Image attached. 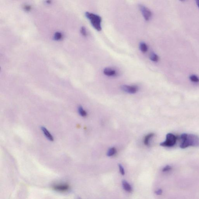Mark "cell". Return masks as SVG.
<instances>
[{
	"label": "cell",
	"instance_id": "obj_1",
	"mask_svg": "<svg viewBox=\"0 0 199 199\" xmlns=\"http://www.w3.org/2000/svg\"><path fill=\"white\" fill-rule=\"evenodd\" d=\"M181 144L180 147L185 149L189 146H199V138L194 134L183 133L181 135Z\"/></svg>",
	"mask_w": 199,
	"mask_h": 199
},
{
	"label": "cell",
	"instance_id": "obj_2",
	"mask_svg": "<svg viewBox=\"0 0 199 199\" xmlns=\"http://www.w3.org/2000/svg\"><path fill=\"white\" fill-rule=\"evenodd\" d=\"M85 16L90 22L91 25L97 31H101L102 30L101 17L97 14L87 12L85 13Z\"/></svg>",
	"mask_w": 199,
	"mask_h": 199
},
{
	"label": "cell",
	"instance_id": "obj_3",
	"mask_svg": "<svg viewBox=\"0 0 199 199\" xmlns=\"http://www.w3.org/2000/svg\"><path fill=\"white\" fill-rule=\"evenodd\" d=\"M177 137L172 133H169L166 136V140L160 144V146L165 147H171L175 144Z\"/></svg>",
	"mask_w": 199,
	"mask_h": 199
},
{
	"label": "cell",
	"instance_id": "obj_4",
	"mask_svg": "<svg viewBox=\"0 0 199 199\" xmlns=\"http://www.w3.org/2000/svg\"><path fill=\"white\" fill-rule=\"evenodd\" d=\"M139 8L144 19L149 21L151 18L152 13L150 9L142 4L139 5Z\"/></svg>",
	"mask_w": 199,
	"mask_h": 199
},
{
	"label": "cell",
	"instance_id": "obj_5",
	"mask_svg": "<svg viewBox=\"0 0 199 199\" xmlns=\"http://www.w3.org/2000/svg\"><path fill=\"white\" fill-rule=\"evenodd\" d=\"M121 88L123 91L130 94L136 93L138 90V86L135 85H123L121 86Z\"/></svg>",
	"mask_w": 199,
	"mask_h": 199
},
{
	"label": "cell",
	"instance_id": "obj_6",
	"mask_svg": "<svg viewBox=\"0 0 199 199\" xmlns=\"http://www.w3.org/2000/svg\"><path fill=\"white\" fill-rule=\"evenodd\" d=\"M70 187L67 184H56L53 186V189L54 191L59 192H66L69 189Z\"/></svg>",
	"mask_w": 199,
	"mask_h": 199
},
{
	"label": "cell",
	"instance_id": "obj_7",
	"mask_svg": "<svg viewBox=\"0 0 199 199\" xmlns=\"http://www.w3.org/2000/svg\"><path fill=\"white\" fill-rule=\"evenodd\" d=\"M104 73L105 75L109 77H114L116 75V71L111 68H106L104 70Z\"/></svg>",
	"mask_w": 199,
	"mask_h": 199
},
{
	"label": "cell",
	"instance_id": "obj_8",
	"mask_svg": "<svg viewBox=\"0 0 199 199\" xmlns=\"http://www.w3.org/2000/svg\"><path fill=\"white\" fill-rule=\"evenodd\" d=\"M41 130H42V131L43 133L44 134L45 136L48 139L49 141H54L53 136L50 133H49V131H48V130L45 127H44V126H42L41 128Z\"/></svg>",
	"mask_w": 199,
	"mask_h": 199
},
{
	"label": "cell",
	"instance_id": "obj_9",
	"mask_svg": "<svg viewBox=\"0 0 199 199\" xmlns=\"http://www.w3.org/2000/svg\"><path fill=\"white\" fill-rule=\"evenodd\" d=\"M122 184L123 188L126 191L128 192H131L132 191V189L131 186L126 181H123Z\"/></svg>",
	"mask_w": 199,
	"mask_h": 199
},
{
	"label": "cell",
	"instance_id": "obj_10",
	"mask_svg": "<svg viewBox=\"0 0 199 199\" xmlns=\"http://www.w3.org/2000/svg\"><path fill=\"white\" fill-rule=\"evenodd\" d=\"M139 48L141 51L143 53H146L148 50V46L144 42H141L140 44Z\"/></svg>",
	"mask_w": 199,
	"mask_h": 199
},
{
	"label": "cell",
	"instance_id": "obj_11",
	"mask_svg": "<svg viewBox=\"0 0 199 199\" xmlns=\"http://www.w3.org/2000/svg\"><path fill=\"white\" fill-rule=\"evenodd\" d=\"M154 135V134L153 133H150L149 135H147L145 137V139H144V144L146 145V146H148L149 144V142L150 141V139H151L152 137H153Z\"/></svg>",
	"mask_w": 199,
	"mask_h": 199
},
{
	"label": "cell",
	"instance_id": "obj_12",
	"mask_svg": "<svg viewBox=\"0 0 199 199\" xmlns=\"http://www.w3.org/2000/svg\"><path fill=\"white\" fill-rule=\"evenodd\" d=\"M150 59L152 61L154 62H157L159 60V57L157 54L152 53L150 55Z\"/></svg>",
	"mask_w": 199,
	"mask_h": 199
},
{
	"label": "cell",
	"instance_id": "obj_13",
	"mask_svg": "<svg viewBox=\"0 0 199 199\" xmlns=\"http://www.w3.org/2000/svg\"><path fill=\"white\" fill-rule=\"evenodd\" d=\"M116 153V149L114 147H112V148H110L108 151L107 154V156H112L114 155Z\"/></svg>",
	"mask_w": 199,
	"mask_h": 199
},
{
	"label": "cell",
	"instance_id": "obj_14",
	"mask_svg": "<svg viewBox=\"0 0 199 199\" xmlns=\"http://www.w3.org/2000/svg\"><path fill=\"white\" fill-rule=\"evenodd\" d=\"M78 111H79L80 115L82 117H86L87 115V112L85 110L83 109L81 107H79V109H78Z\"/></svg>",
	"mask_w": 199,
	"mask_h": 199
},
{
	"label": "cell",
	"instance_id": "obj_15",
	"mask_svg": "<svg viewBox=\"0 0 199 199\" xmlns=\"http://www.w3.org/2000/svg\"><path fill=\"white\" fill-rule=\"evenodd\" d=\"M54 39L55 40L59 41L62 38V34L59 32H57L55 33L54 34Z\"/></svg>",
	"mask_w": 199,
	"mask_h": 199
},
{
	"label": "cell",
	"instance_id": "obj_16",
	"mask_svg": "<svg viewBox=\"0 0 199 199\" xmlns=\"http://www.w3.org/2000/svg\"><path fill=\"white\" fill-rule=\"evenodd\" d=\"M190 79L192 82L197 83L199 82V79L196 75H193L190 76Z\"/></svg>",
	"mask_w": 199,
	"mask_h": 199
},
{
	"label": "cell",
	"instance_id": "obj_17",
	"mask_svg": "<svg viewBox=\"0 0 199 199\" xmlns=\"http://www.w3.org/2000/svg\"><path fill=\"white\" fill-rule=\"evenodd\" d=\"M81 32L82 35H83V36H85V37L87 36V31H86V29L85 27H82L81 28Z\"/></svg>",
	"mask_w": 199,
	"mask_h": 199
},
{
	"label": "cell",
	"instance_id": "obj_18",
	"mask_svg": "<svg viewBox=\"0 0 199 199\" xmlns=\"http://www.w3.org/2000/svg\"><path fill=\"white\" fill-rule=\"evenodd\" d=\"M172 169V167L169 165H167L163 168L162 170L163 172H168L170 170Z\"/></svg>",
	"mask_w": 199,
	"mask_h": 199
},
{
	"label": "cell",
	"instance_id": "obj_19",
	"mask_svg": "<svg viewBox=\"0 0 199 199\" xmlns=\"http://www.w3.org/2000/svg\"><path fill=\"white\" fill-rule=\"evenodd\" d=\"M118 166H119V169H120V172L121 174L122 175H125V170H124L123 167L122 166V165L121 164H119Z\"/></svg>",
	"mask_w": 199,
	"mask_h": 199
},
{
	"label": "cell",
	"instance_id": "obj_20",
	"mask_svg": "<svg viewBox=\"0 0 199 199\" xmlns=\"http://www.w3.org/2000/svg\"><path fill=\"white\" fill-rule=\"evenodd\" d=\"M162 192L163 191L162 189H159L155 192V193L157 195H161L162 194Z\"/></svg>",
	"mask_w": 199,
	"mask_h": 199
},
{
	"label": "cell",
	"instance_id": "obj_21",
	"mask_svg": "<svg viewBox=\"0 0 199 199\" xmlns=\"http://www.w3.org/2000/svg\"><path fill=\"white\" fill-rule=\"evenodd\" d=\"M24 9L25 11H29L30 10V9H31V7L27 5V6H25L24 7Z\"/></svg>",
	"mask_w": 199,
	"mask_h": 199
},
{
	"label": "cell",
	"instance_id": "obj_22",
	"mask_svg": "<svg viewBox=\"0 0 199 199\" xmlns=\"http://www.w3.org/2000/svg\"><path fill=\"white\" fill-rule=\"evenodd\" d=\"M196 3L197 5V7L199 8V0H196Z\"/></svg>",
	"mask_w": 199,
	"mask_h": 199
},
{
	"label": "cell",
	"instance_id": "obj_23",
	"mask_svg": "<svg viewBox=\"0 0 199 199\" xmlns=\"http://www.w3.org/2000/svg\"><path fill=\"white\" fill-rule=\"evenodd\" d=\"M180 1H182V2H184V1H185L186 0H180Z\"/></svg>",
	"mask_w": 199,
	"mask_h": 199
}]
</instances>
